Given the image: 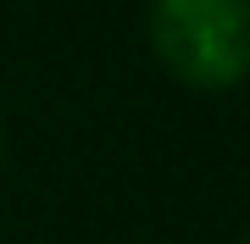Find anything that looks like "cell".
<instances>
[{"mask_svg":"<svg viewBox=\"0 0 250 244\" xmlns=\"http://www.w3.org/2000/svg\"><path fill=\"white\" fill-rule=\"evenodd\" d=\"M0 155H6V128H0Z\"/></svg>","mask_w":250,"mask_h":244,"instance_id":"2","label":"cell"},{"mask_svg":"<svg viewBox=\"0 0 250 244\" xmlns=\"http://www.w3.org/2000/svg\"><path fill=\"white\" fill-rule=\"evenodd\" d=\"M245 244H250V239H245Z\"/></svg>","mask_w":250,"mask_h":244,"instance_id":"3","label":"cell"},{"mask_svg":"<svg viewBox=\"0 0 250 244\" xmlns=\"http://www.w3.org/2000/svg\"><path fill=\"white\" fill-rule=\"evenodd\" d=\"M156 61L189 89H239L250 78V0H150L145 6Z\"/></svg>","mask_w":250,"mask_h":244,"instance_id":"1","label":"cell"}]
</instances>
